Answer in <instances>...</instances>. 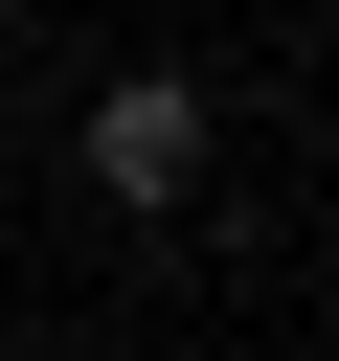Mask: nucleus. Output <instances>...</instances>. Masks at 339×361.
<instances>
[{
    "label": "nucleus",
    "instance_id": "obj_1",
    "mask_svg": "<svg viewBox=\"0 0 339 361\" xmlns=\"http://www.w3.org/2000/svg\"><path fill=\"white\" fill-rule=\"evenodd\" d=\"M68 158H90V203H136V226H158V203H203V68H113Z\"/></svg>",
    "mask_w": 339,
    "mask_h": 361
}]
</instances>
